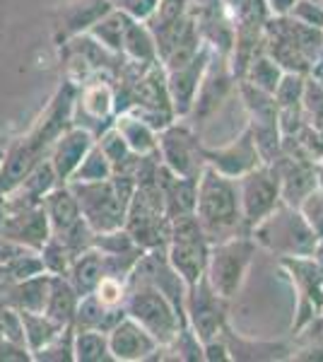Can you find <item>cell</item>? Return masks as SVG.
<instances>
[{"instance_id": "2e32d148", "label": "cell", "mask_w": 323, "mask_h": 362, "mask_svg": "<svg viewBox=\"0 0 323 362\" xmlns=\"http://www.w3.org/2000/svg\"><path fill=\"white\" fill-rule=\"evenodd\" d=\"M203 157H205V165L213 167L215 172L225 174L229 179H239L242 174L263 165V157L258 153V145L249 126L225 145L203 148Z\"/></svg>"}, {"instance_id": "f35d334b", "label": "cell", "mask_w": 323, "mask_h": 362, "mask_svg": "<svg viewBox=\"0 0 323 362\" xmlns=\"http://www.w3.org/2000/svg\"><path fill=\"white\" fill-rule=\"evenodd\" d=\"M114 174V167L111 162L107 160V155L99 150L97 140L95 145L90 148V153L85 155V160L80 162V167L73 172V177L68 181H102V179H109Z\"/></svg>"}, {"instance_id": "c3c4849f", "label": "cell", "mask_w": 323, "mask_h": 362, "mask_svg": "<svg viewBox=\"0 0 323 362\" xmlns=\"http://www.w3.org/2000/svg\"><path fill=\"white\" fill-rule=\"evenodd\" d=\"M5 215H8V203H5V194H0V230L5 225Z\"/></svg>"}, {"instance_id": "d590c367", "label": "cell", "mask_w": 323, "mask_h": 362, "mask_svg": "<svg viewBox=\"0 0 323 362\" xmlns=\"http://www.w3.org/2000/svg\"><path fill=\"white\" fill-rule=\"evenodd\" d=\"M97 145H99V150L107 155V160L111 162L114 172H128L133 165V160L138 157L135 153H131V148H128V143L123 140L121 133L116 131V126H109L107 131L99 133Z\"/></svg>"}, {"instance_id": "8fae6325", "label": "cell", "mask_w": 323, "mask_h": 362, "mask_svg": "<svg viewBox=\"0 0 323 362\" xmlns=\"http://www.w3.org/2000/svg\"><path fill=\"white\" fill-rule=\"evenodd\" d=\"M116 119V92H114V78L109 75H95V78L85 80L78 87V97H75L73 109V126H82L99 136L114 126Z\"/></svg>"}, {"instance_id": "ee69618b", "label": "cell", "mask_w": 323, "mask_h": 362, "mask_svg": "<svg viewBox=\"0 0 323 362\" xmlns=\"http://www.w3.org/2000/svg\"><path fill=\"white\" fill-rule=\"evenodd\" d=\"M32 353L25 343L10 341V338H0V362H29Z\"/></svg>"}, {"instance_id": "d6a6232c", "label": "cell", "mask_w": 323, "mask_h": 362, "mask_svg": "<svg viewBox=\"0 0 323 362\" xmlns=\"http://www.w3.org/2000/svg\"><path fill=\"white\" fill-rule=\"evenodd\" d=\"M295 343H292L290 360H323V314L295 331Z\"/></svg>"}, {"instance_id": "603a6c76", "label": "cell", "mask_w": 323, "mask_h": 362, "mask_svg": "<svg viewBox=\"0 0 323 362\" xmlns=\"http://www.w3.org/2000/svg\"><path fill=\"white\" fill-rule=\"evenodd\" d=\"M46 157L44 150H39L27 136L17 138L3 155V165H0V194L13 191L22 179L34 169L37 162Z\"/></svg>"}, {"instance_id": "f546056e", "label": "cell", "mask_w": 323, "mask_h": 362, "mask_svg": "<svg viewBox=\"0 0 323 362\" xmlns=\"http://www.w3.org/2000/svg\"><path fill=\"white\" fill-rule=\"evenodd\" d=\"M78 302H80L78 290L70 285V280L66 276H51L49 297H46V305H44L46 317L54 319L61 326L73 324Z\"/></svg>"}, {"instance_id": "60d3db41", "label": "cell", "mask_w": 323, "mask_h": 362, "mask_svg": "<svg viewBox=\"0 0 323 362\" xmlns=\"http://www.w3.org/2000/svg\"><path fill=\"white\" fill-rule=\"evenodd\" d=\"M297 208L304 215V220L309 223L311 230L316 232V237H323V191L314 189L309 196H304V201Z\"/></svg>"}, {"instance_id": "9c48e42d", "label": "cell", "mask_w": 323, "mask_h": 362, "mask_svg": "<svg viewBox=\"0 0 323 362\" xmlns=\"http://www.w3.org/2000/svg\"><path fill=\"white\" fill-rule=\"evenodd\" d=\"M41 206H44L46 220H49L51 237L66 244L70 254L78 256L80 251L92 247L95 232L82 218L78 201H75L68 184H58L54 191H49Z\"/></svg>"}, {"instance_id": "d6986e66", "label": "cell", "mask_w": 323, "mask_h": 362, "mask_svg": "<svg viewBox=\"0 0 323 362\" xmlns=\"http://www.w3.org/2000/svg\"><path fill=\"white\" fill-rule=\"evenodd\" d=\"M111 10L114 5L109 0H70L63 8H58L54 15L56 46H63L68 39L80 37V34H87Z\"/></svg>"}, {"instance_id": "ba28073f", "label": "cell", "mask_w": 323, "mask_h": 362, "mask_svg": "<svg viewBox=\"0 0 323 362\" xmlns=\"http://www.w3.org/2000/svg\"><path fill=\"white\" fill-rule=\"evenodd\" d=\"M208 251H210V242L203 235L196 215L191 213L184 215V218L172 220V230H169L164 254H167V261L184 278V283L189 288L205 276Z\"/></svg>"}, {"instance_id": "277c9868", "label": "cell", "mask_w": 323, "mask_h": 362, "mask_svg": "<svg viewBox=\"0 0 323 362\" xmlns=\"http://www.w3.org/2000/svg\"><path fill=\"white\" fill-rule=\"evenodd\" d=\"M123 312L152 334L160 346H167L172 338L186 326V319L179 314L172 302L164 297L152 283L143 278L126 280V297H123Z\"/></svg>"}, {"instance_id": "bcb514c9", "label": "cell", "mask_w": 323, "mask_h": 362, "mask_svg": "<svg viewBox=\"0 0 323 362\" xmlns=\"http://www.w3.org/2000/svg\"><path fill=\"white\" fill-rule=\"evenodd\" d=\"M15 283H17V280L10 276L8 268L0 264V302H8V295H10V290H13Z\"/></svg>"}, {"instance_id": "f6af8a7d", "label": "cell", "mask_w": 323, "mask_h": 362, "mask_svg": "<svg viewBox=\"0 0 323 362\" xmlns=\"http://www.w3.org/2000/svg\"><path fill=\"white\" fill-rule=\"evenodd\" d=\"M263 3H266V10L273 17H283L290 13L292 5H295L297 0H263Z\"/></svg>"}, {"instance_id": "4316f807", "label": "cell", "mask_w": 323, "mask_h": 362, "mask_svg": "<svg viewBox=\"0 0 323 362\" xmlns=\"http://www.w3.org/2000/svg\"><path fill=\"white\" fill-rule=\"evenodd\" d=\"M123 317H126L123 307H107L97 300L95 293H87L80 297L78 309H75L73 329H97L107 334Z\"/></svg>"}, {"instance_id": "5b68a950", "label": "cell", "mask_w": 323, "mask_h": 362, "mask_svg": "<svg viewBox=\"0 0 323 362\" xmlns=\"http://www.w3.org/2000/svg\"><path fill=\"white\" fill-rule=\"evenodd\" d=\"M256 247L275 251L278 256H311L319 242L297 206L280 203L270 215L251 227Z\"/></svg>"}, {"instance_id": "9a60e30c", "label": "cell", "mask_w": 323, "mask_h": 362, "mask_svg": "<svg viewBox=\"0 0 323 362\" xmlns=\"http://www.w3.org/2000/svg\"><path fill=\"white\" fill-rule=\"evenodd\" d=\"M78 83H73L66 78L61 87L56 90V95L51 97L49 107L44 109V114L39 116V121L34 124L32 131L27 133V138L37 145L39 150H44L49 155L51 143L61 136L66 128L73 126V109H75V97H78Z\"/></svg>"}, {"instance_id": "7a4b0ae2", "label": "cell", "mask_w": 323, "mask_h": 362, "mask_svg": "<svg viewBox=\"0 0 323 362\" xmlns=\"http://www.w3.org/2000/svg\"><path fill=\"white\" fill-rule=\"evenodd\" d=\"M78 208L92 232L119 230L126 223L128 203L135 194V179L126 172H114L102 181H68Z\"/></svg>"}, {"instance_id": "1f68e13d", "label": "cell", "mask_w": 323, "mask_h": 362, "mask_svg": "<svg viewBox=\"0 0 323 362\" xmlns=\"http://www.w3.org/2000/svg\"><path fill=\"white\" fill-rule=\"evenodd\" d=\"M283 75H285V70L280 68V63L275 61V58H270L263 49H258L256 54L249 58V63H246L239 80H244V83H249L251 87H256V90H261V92L275 95Z\"/></svg>"}, {"instance_id": "83f0119b", "label": "cell", "mask_w": 323, "mask_h": 362, "mask_svg": "<svg viewBox=\"0 0 323 362\" xmlns=\"http://www.w3.org/2000/svg\"><path fill=\"white\" fill-rule=\"evenodd\" d=\"M66 278L70 280L78 295H87L97 288V283L104 278V256L102 251L95 247H87L85 251H80L73 261H70V268L66 273Z\"/></svg>"}, {"instance_id": "7c38bea8", "label": "cell", "mask_w": 323, "mask_h": 362, "mask_svg": "<svg viewBox=\"0 0 323 362\" xmlns=\"http://www.w3.org/2000/svg\"><path fill=\"white\" fill-rule=\"evenodd\" d=\"M232 302L225 300L210 288L208 278H201L186 290V326L198 336L201 343L213 341L227 326V314Z\"/></svg>"}, {"instance_id": "cb8c5ba5", "label": "cell", "mask_w": 323, "mask_h": 362, "mask_svg": "<svg viewBox=\"0 0 323 362\" xmlns=\"http://www.w3.org/2000/svg\"><path fill=\"white\" fill-rule=\"evenodd\" d=\"M58 184H61V179L56 177L49 157H44L13 191L5 194V203L8 206H41L46 194L54 191Z\"/></svg>"}, {"instance_id": "e575fe53", "label": "cell", "mask_w": 323, "mask_h": 362, "mask_svg": "<svg viewBox=\"0 0 323 362\" xmlns=\"http://www.w3.org/2000/svg\"><path fill=\"white\" fill-rule=\"evenodd\" d=\"M20 319L22 334H25V346L29 348V353H37L41 346H46L63 329L61 324L49 319L44 312H20Z\"/></svg>"}, {"instance_id": "ffe728a7", "label": "cell", "mask_w": 323, "mask_h": 362, "mask_svg": "<svg viewBox=\"0 0 323 362\" xmlns=\"http://www.w3.org/2000/svg\"><path fill=\"white\" fill-rule=\"evenodd\" d=\"M95 136L82 126H70L58 136L49 148V162L54 167L56 177L61 179V184H68V179L73 177V172L80 167V162L85 160V155L90 153V148L95 145Z\"/></svg>"}, {"instance_id": "52a82bcc", "label": "cell", "mask_w": 323, "mask_h": 362, "mask_svg": "<svg viewBox=\"0 0 323 362\" xmlns=\"http://www.w3.org/2000/svg\"><path fill=\"white\" fill-rule=\"evenodd\" d=\"M123 230L133 237V242L138 244L140 249L167 247L172 220L167 218L164 198H162V191H160V186H157V181L135 186V194L126 210Z\"/></svg>"}, {"instance_id": "836d02e7", "label": "cell", "mask_w": 323, "mask_h": 362, "mask_svg": "<svg viewBox=\"0 0 323 362\" xmlns=\"http://www.w3.org/2000/svg\"><path fill=\"white\" fill-rule=\"evenodd\" d=\"M73 355L75 362H114L107 334L97 329H75Z\"/></svg>"}, {"instance_id": "b9f144b4", "label": "cell", "mask_w": 323, "mask_h": 362, "mask_svg": "<svg viewBox=\"0 0 323 362\" xmlns=\"http://www.w3.org/2000/svg\"><path fill=\"white\" fill-rule=\"evenodd\" d=\"M287 15H290L292 20L302 22V25L321 29L323 32V5L319 0H297Z\"/></svg>"}, {"instance_id": "74e56055", "label": "cell", "mask_w": 323, "mask_h": 362, "mask_svg": "<svg viewBox=\"0 0 323 362\" xmlns=\"http://www.w3.org/2000/svg\"><path fill=\"white\" fill-rule=\"evenodd\" d=\"M73 336H75L73 324L63 326L46 346H41L37 353H32V360H37V362H75Z\"/></svg>"}, {"instance_id": "d4e9b609", "label": "cell", "mask_w": 323, "mask_h": 362, "mask_svg": "<svg viewBox=\"0 0 323 362\" xmlns=\"http://www.w3.org/2000/svg\"><path fill=\"white\" fill-rule=\"evenodd\" d=\"M121 56L131 63H138V66H152V63H160L155 37H152L148 25L140 22V20H133V17H128V15H126V22H123Z\"/></svg>"}, {"instance_id": "8d00e7d4", "label": "cell", "mask_w": 323, "mask_h": 362, "mask_svg": "<svg viewBox=\"0 0 323 362\" xmlns=\"http://www.w3.org/2000/svg\"><path fill=\"white\" fill-rule=\"evenodd\" d=\"M123 22H126V15L119 13V10H111V13L104 15L102 20H99L87 34H90V37L95 39L97 44H102L107 51H111V54L121 56Z\"/></svg>"}, {"instance_id": "4dcf8cb0", "label": "cell", "mask_w": 323, "mask_h": 362, "mask_svg": "<svg viewBox=\"0 0 323 362\" xmlns=\"http://www.w3.org/2000/svg\"><path fill=\"white\" fill-rule=\"evenodd\" d=\"M114 126L123 136V140L128 143L131 153H135V155H155L157 153V131L148 124V121L140 119V116H135L131 112L116 114Z\"/></svg>"}, {"instance_id": "7402d4cb", "label": "cell", "mask_w": 323, "mask_h": 362, "mask_svg": "<svg viewBox=\"0 0 323 362\" xmlns=\"http://www.w3.org/2000/svg\"><path fill=\"white\" fill-rule=\"evenodd\" d=\"M275 169L280 179V194L283 203L299 206L304 196H309L316 189V165L307 160H297V157H283L280 153L273 162H268Z\"/></svg>"}, {"instance_id": "8992f818", "label": "cell", "mask_w": 323, "mask_h": 362, "mask_svg": "<svg viewBox=\"0 0 323 362\" xmlns=\"http://www.w3.org/2000/svg\"><path fill=\"white\" fill-rule=\"evenodd\" d=\"M256 242L251 235H237L225 242L210 244L208 264H205V278L210 288L225 300H237L242 290L246 273L254 264Z\"/></svg>"}, {"instance_id": "44dd1931", "label": "cell", "mask_w": 323, "mask_h": 362, "mask_svg": "<svg viewBox=\"0 0 323 362\" xmlns=\"http://www.w3.org/2000/svg\"><path fill=\"white\" fill-rule=\"evenodd\" d=\"M0 235L15 239L25 247L41 249L46 239L51 237L44 206H8V215H5V225Z\"/></svg>"}, {"instance_id": "6da1fadb", "label": "cell", "mask_w": 323, "mask_h": 362, "mask_svg": "<svg viewBox=\"0 0 323 362\" xmlns=\"http://www.w3.org/2000/svg\"><path fill=\"white\" fill-rule=\"evenodd\" d=\"M193 215L210 244L225 242L237 235H251L242 213V203H239L237 179H229L208 165L196 179Z\"/></svg>"}, {"instance_id": "3957f363", "label": "cell", "mask_w": 323, "mask_h": 362, "mask_svg": "<svg viewBox=\"0 0 323 362\" xmlns=\"http://www.w3.org/2000/svg\"><path fill=\"white\" fill-rule=\"evenodd\" d=\"M261 44V49L275 58L285 73L309 75L323 51V32L283 15L263 25Z\"/></svg>"}, {"instance_id": "ac0fdd59", "label": "cell", "mask_w": 323, "mask_h": 362, "mask_svg": "<svg viewBox=\"0 0 323 362\" xmlns=\"http://www.w3.org/2000/svg\"><path fill=\"white\" fill-rule=\"evenodd\" d=\"M107 341L114 362L157 360V353H160V343L131 317H123L119 324L111 326L107 331Z\"/></svg>"}, {"instance_id": "7bdbcfd3", "label": "cell", "mask_w": 323, "mask_h": 362, "mask_svg": "<svg viewBox=\"0 0 323 362\" xmlns=\"http://www.w3.org/2000/svg\"><path fill=\"white\" fill-rule=\"evenodd\" d=\"M109 3L114 5V10L133 17V20L148 22L152 13L157 10V3H160V0H109Z\"/></svg>"}, {"instance_id": "f1b7e54d", "label": "cell", "mask_w": 323, "mask_h": 362, "mask_svg": "<svg viewBox=\"0 0 323 362\" xmlns=\"http://www.w3.org/2000/svg\"><path fill=\"white\" fill-rule=\"evenodd\" d=\"M51 288V273H37L32 278L17 280L8 295V302L17 312H44L46 297H49Z\"/></svg>"}, {"instance_id": "484cf974", "label": "cell", "mask_w": 323, "mask_h": 362, "mask_svg": "<svg viewBox=\"0 0 323 362\" xmlns=\"http://www.w3.org/2000/svg\"><path fill=\"white\" fill-rule=\"evenodd\" d=\"M222 341L227 343V350L234 360H290L292 346L287 343H263V341H249V338L237 336L229 324L220 334Z\"/></svg>"}, {"instance_id": "e0dca14e", "label": "cell", "mask_w": 323, "mask_h": 362, "mask_svg": "<svg viewBox=\"0 0 323 362\" xmlns=\"http://www.w3.org/2000/svg\"><path fill=\"white\" fill-rule=\"evenodd\" d=\"M210 56H213V49L205 44L189 63H184V66H179V68H172V70H164V75H167L169 102H172L176 119H186V116H189L193 99H196V92H198V87H201V80L205 75V68H208V63H210Z\"/></svg>"}, {"instance_id": "30bf717a", "label": "cell", "mask_w": 323, "mask_h": 362, "mask_svg": "<svg viewBox=\"0 0 323 362\" xmlns=\"http://www.w3.org/2000/svg\"><path fill=\"white\" fill-rule=\"evenodd\" d=\"M157 155L164 167L186 179H198L205 167L201 136L186 119H174L157 131Z\"/></svg>"}, {"instance_id": "7dc6e473", "label": "cell", "mask_w": 323, "mask_h": 362, "mask_svg": "<svg viewBox=\"0 0 323 362\" xmlns=\"http://www.w3.org/2000/svg\"><path fill=\"white\" fill-rule=\"evenodd\" d=\"M311 259H314L316 264L321 266V271H323V237H319V242H316V247H314V254H311Z\"/></svg>"}, {"instance_id": "4fadbf2b", "label": "cell", "mask_w": 323, "mask_h": 362, "mask_svg": "<svg viewBox=\"0 0 323 362\" xmlns=\"http://www.w3.org/2000/svg\"><path fill=\"white\" fill-rule=\"evenodd\" d=\"M237 189H239V203H242V213L249 232L251 227L261 223L266 215H270L283 203L280 179L268 162H263V165H258L251 172L242 174L237 179Z\"/></svg>"}, {"instance_id": "5bb4252c", "label": "cell", "mask_w": 323, "mask_h": 362, "mask_svg": "<svg viewBox=\"0 0 323 362\" xmlns=\"http://www.w3.org/2000/svg\"><path fill=\"white\" fill-rule=\"evenodd\" d=\"M280 266L297 290V317L292 331L323 314V271L311 256H280Z\"/></svg>"}, {"instance_id": "681fc988", "label": "cell", "mask_w": 323, "mask_h": 362, "mask_svg": "<svg viewBox=\"0 0 323 362\" xmlns=\"http://www.w3.org/2000/svg\"><path fill=\"white\" fill-rule=\"evenodd\" d=\"M3 155H5V153H3V150H0V165H3Z\"/></svg>"}, {"instance_id": "ab89813d", "label": "cell", "mask_w": 323, "mask_h": 362, "mask_svg": "<svg viewBox=\"0 0 323 362\" xmlns=\"http://www.w3.org/2000/svg\"><path fill=\"white\" fill-rule=\"evenodd\" d=\"M41 254V264H44V271L51 273V276H66L68 268H70V261L75 259L73 254L68 251V247L58 239L49 237L44 242V247L39 249Z\"/></svg>"}]
</instances>
